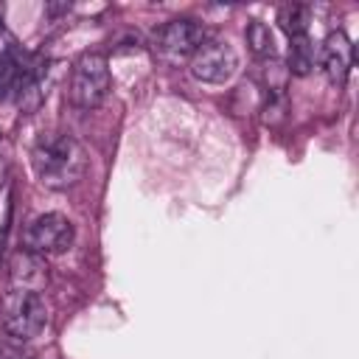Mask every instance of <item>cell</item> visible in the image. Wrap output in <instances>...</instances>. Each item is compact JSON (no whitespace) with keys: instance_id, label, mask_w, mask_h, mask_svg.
<instances>
[{"instance_id":"cell-1","label":"cell","mask_w":359,"mask_h":359,"mask_svg":"<svg viewBox=\"0 0 359 359\" xmlns=\"http://www.w3.org/2000/svg\"><path fill=\"white\" fill-rule=\"evenodd\" d=\"M31 165L42 185L65 191L84 177L87 157L81 143L67 132H42L31 146Z\"/></svg>"},{"instance_id":"cell-2","label":"cell","mask_w":359,"mask_h":359,"mask_svg":"<svg viewBox=\"0 0 359 359\" xmlns=\"http://www.w3.org/2000/svg\"><path fill=\"white\" fill-rule=\"evenodd\" d=\"M0 325L11 339L28 342L48 325V306L39 292L11 289L0 300Z\"/></svg>"},{"instance_id":"cell-3","label":"cell","mask_w":359,"mask_h":359,"mask_svg":"<svg viewBox=\"0 0 359 359\" xmlns=\"http://www.w3.org/2000/svg\"><path fill=\"white\" fill-rule=\"evenodd\" d=\"M109 84H112V76H109V62L104 53H81L73 65V73H70V101L73 107L90 112L95 107L104 104V98L109 95Z\"/></svg>"},{"instance_id":"cell-4","label":"cell","mask_w":359,"mask_h":359,"mask_svg":"<svg viewBox=\"0 0 359 359\" xmlns=\"http://www.w3.org/2000/svg\"><path fill=\"white\" fill-rule=\"evenodd\" d=\"M73 238H76L73 222L65 213H53V210L34 216L22 230V247L39 255H59L70 250Z\"/></svg>"},{"instance_id":"cell-5","label":"cell","mask_w":359,"mask_h":359,"mask_svg":"<svg viewBox=\"0 0 359 359\" xmlns=\"http://www.w3.org/2000/svg\"><path fill=\"white\" fill-rule=\"evenodd\" d=\"M238 56L222 39H205L199 50L191 56V76L205 84H224L236 76Z\"/></svg>"},{"instance_id":"cell-6","label":"cell","mask_w":359,"mask_h":359,"mask_svg":"<svg viewBox=\"0 0 359 359\" xmlns=\"http://www.w3.org/2000/svg\"><path fill=\"white\" fill-rule=\"evenodd\" d=\"M205 28L202 22L191 20V17H177V20H168L160 34H157V45L165 56H194L199 50V45L205 42Z\"/></svg>"},{"instance_id":"cell-7","label":"cell","mask_w":359,"mask_h":359,"mask_svg":"<svg viewBox=\"0 0 359 359\" xmlns=\"http://www.w3.org/2000/svg\"><path fill=\"white\" fill-rule=\"evenodd\" d=\"M8 280L11 289H25V292H39L48 286V261L39 252H31L20 247L8 258Z\"/></svg>"},{"instance_id":"cell-8","label":"cell","mask_w":359,"mask_h":359,"mask_svg":"<svg viewBox=\"0 0 359 359\" xmlns=\"http://www.w3.org/2000/svg\"><path fill=\"white\" fill-rule=\"evenodd\" d=\"M351 62H353V45H351L348 34L345 31H331L325 36L323 48H320V65H323L325 79L334 87H342L348 81Z\"/></svg>"},{"instance_id":"cell-9","label":"cell","mask_w":359,"mask_h":359,"mask_svg":"<svg viewBox=\"0 0 359 359\" xmlns=\"http://www.w3.org/2000/svg\"><path fill=\"white\" fill-rule=\"evenodd\" d=\"M314 62H317V48H314V42L309 39V34L292 36V39H289V50H286L289 73H292V76H309V73L314 70Z\"/></svg>"},{"instance_id":"cell-10","label":"cell","mask_w":359,"mask_h":359,"mask_svg":"<svg viewBox=\"0 0 359 359\" xmlns=\"http://www.w3.org/2000/svg\"><path fill=\"white\" fill-rule=\"evenodd\" d=\"M309 22H311V8L309 6L289 3V6H280V11H278V25L289 39L309 34Z\"/></svg>"},{"instance_id":"cell-11","label":"cell","mask_w":359,"mask_h":359,"mask_svg":"<svg viewBox=\"0 0 359 359\" xmlns=\"http://www.w3.org/2000/svg\"><path fill=\"white\" fill-rule=\"evenodd\" d=\"M244 36H247L250 50H252L258 59H272V56H275V36H272V31H269L266 22L252 20V22L247 25Z\"/></svg>"},{"instance_id":"cell-12","label":"cell","mask_w":359,"mask_h":359,"mask_svg":"<svg viewBox=\"0 0 359 359\" xmlns=\"http://www.w3.org/2000/svg\"><path fill=\"white\" fill-rule=\"evenodd\" d=\"M14 53H20V45H17L14 34H11V31L3 25V20H0V59L14 56Z\"/></svg>"},{"instance_id":"cell-13","label":"cell","mask_w":359,"mask_h":359,"mask_svg":"<svg viewBox=\"0 0 359 359\" xmlns=\"http://www.w3.org/2000/svg\"><path fill=\"white\" fill-rule=\"evenodd\" d=\"M6 177H8V157L0 151V191H3V185H6Z\"/></svg>"},{"instance_id":"cell-14","label":"cell","mask_w":359,"mask_h":359,"mask_svg":"<svg viewBox=\"0 0 359 359\" xmlns=\"http://www.w3.org/2000/svg\"><path fill=\"white\" fill-rule=\"evenodd\" d=\"M0 135H3V132H0Z\"/></svg>"},{"instance_id":"cell-15","label":"cell","mask_w":359,"mask_h":359,"mask_svg":"<svg viewBox=\"0 0 359 359\" xmlns=\"http://www.w3.org/2000/svg\"><path fill=\"white\" fill-rule=\"evenodd\" d=\"M0 359H3V356H0Z\"/></svg>"}]
</instances>
